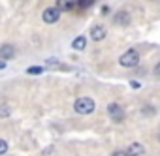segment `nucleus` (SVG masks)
<instances>
[{
	"label": "nucleus",
	"mask_w": 160,
	"mask_h": 156,
	"mask_svg": "<svg viewBox=\"0 0 160 156\" xmlns=\"http://www.w3.org/2000/svg\"><path fill=\"white\" fill-rule=\"evenodd\" d=\"M73 109L79 115H91L94 111V100L92 98H77L73 102Z\"/></svg>",
	"instance_id": "f257e3e1"
},
{
	"label": "nucleus",
	"mask_w": 160,
	"mask_h": 156,
	"mask_svg": "<svg viewBox=\"0 0 160 156\" xmlns=\"http://www.w3.org/2000/svg\"><path fill=\"white\" fill-rule=\"evenodd\" d=\"M119 62L124 68H136L139 64V53L136 49H128L126 53H122V56L119 58Z\"/></svg>",
	"instance_id": "f03ea898"
},
{
	"label": "nucleus",
	"mask_w": 160,
	"mask_h": 156,
	"mask_svg": "<svg viewBox=\"0 0 160 156\" xmlns=\"http://www.w3.org/2000/svg\"><path fill=\"white\" fill-rule=\"evenodd\" d=\"M108 113H109L111 120H115V122H121L124 119V111H122V107L119 104H109L108 105Z\"/></svg>",
	"instance_id": "7ed1b4c3"
},
{
	"label": "nucleus",
	"mask_w": 160,
	"mask_h": 156,
	"mask_svg": "<svg viewBox=\"0 0 160 156\" xmlns=\"http://www.w3.org/2000/svg\"><path fill=\"white\" fill-rule=\"evenodd\" d=\"M42 17H43V21H45L47 25H53V23H57V21L60 19V12H58L57 8H47V10L42 13Z\"/></svg>",
	"instance_id": "20e7f679"
},
{
	"label": "nucleus",
	"mask_w": 160,
	"mask_h": 156,
	"mask_svg": "<svg viewBox=\"0 0 160 156\" xmlns=\"http://www.w3.org/2000/svg\"><path fill=\"white\" fill-rule=\"evenodd\" d=\"M113 21H115V25H119V27H126V25H130L132 17H130V13H128L126 10H121V12H117V13L113 15Z\"/></svg>",
	"instance_id": "39448f33"
},
{
	"label": "nucleus",
	"mask_w": 160,
	"mask_h": 156,
	"mask_svg": "<svg viewBox=\"0 0 160 156\" xmlns=\"http://www.w3.org/2000/svg\"><path fill=\"white\" fill-rule=\"evenodd\" d=\"M15 56V47L13 45H10V43H6V45H2L0 47V60H10V58H13Z\"/></svg>",
	"instance_id": "423d86ee"
},
{
	"label": "nucleus",
	"mask_w": 160,
	"mask_h": 156,
	"mask_svg": "<svg viewBox=\"0 0 160 156\" xmlns=\"http://www.w3.org/2000/svg\"><path fill=\"white\" fill-rule=\"evenodd\" d=\"M124 152H126V156H143L145 154V147L141 143H132Z\"/></svg>",
	"instance_id": "0eeeda50"
},
{
	"label": "nucleus",
	"mask_w": 160,
	"mask_h": 156,
	"mask_svg": "<svg viewBox=\"0 0 160 156\" xmlns=\"http://www.w3.org/2000/svg\"><path fill=\"white\" fill-rule=\"evenodd\" d=\"M91 38H92L94 41H102V40L106 38V27H104V25H96V27H92V30H91Z\"/></svg>",
	"instance_id": "6e6552de"
},
{
	"label": "nucleus",
	"mask_w": 160,
	"mask_h": 156,
	"mask_svg": "<svg viewBox=\"0 0 160 156\" xmlns=\"http://www.w3.org/2000/svg\"><path fill=\"white\" fill-rule=\"evenodd\" d=\"M58 12H72L75 8V0H57V6Z\"/></svg>",
	"instance_id": "1a4fd4ad"
},
{
	"label": "nucleus",
	"mask_w": 160,
	"mask_h": 156,
	"mask_svg": "<svg viewBox=\"0 0 160 156\" xmlns=\"http://www.w3.org/2000/svg\"><path fill=\"white\" fill-rule=\"evenodd\" d=\"M72 47H73L75 51H81V49H85V47H87V38H85V36H77V38L72 41Z\"/></svg>",
	"instance_id": "9d476101"
},
{
	"label": "nucleus",
	"mask_w": 160,
	"mask_h": 156,
	"mask_svg": "<svg viewBox=\"0 0 160 156\" xmlns=\"http://www.w3.org/2000/svg\"><path fill=\"white\" fill-rule=\"evenodd\" d=\"M94 2H96V0H77L75 4H77L79 8H81V10H87V8H91Z\"/></svg>",
	"instance_id": "9b49d317"
},
{
	"label": "nucleus",
	"mask_w": 160,
	"mask_h": 156,
	"mask_svg": "<svg viewBox=\"0 0 160 156\" xmlns=\"http://www.w3.org/2000/svg\"><path fill=\"white\" fill-rule=\"evenodd\" d=\"M27 73H28V75H42V73H43V68H42V66H30V68L27 70Z\"/></svg>",
	"instance_id": "f8f14e48"
},
{
	"label": "nucleus",
	"mask_w": 160,
	"mask_h": 156,
	"mask_svg": "<svg viewBox=\"0 0 160 156\" xmlns=\"http://www.w3.org/2000/svg\"><path fill=\"white\" fill-rule=\"evenodd\" d=\"M6 152H8V143H6L4 139H0V156L6 154Z\"/></svg>",
	"instance_id": "ddd939ff"
},
{
	"label": "nucleus",
	"mask_w": 160,
	"mask_h": 156,
	"mask_svg": "<svg viewBox=\"0 0 160 156\" xmlns=\"http://www.w3.org/2000/svg\"><path fill=\"white\" fill-rule=\"evenodd\" d=\"M8 115H10V107H8V105H2V107H0V117L4 119V117H8Z\"/></svg>",
	"instance_id": "4468645a"
},
{
	"label": "nucleus",
	"mask_w": 160,
	"mask_h": 156,
	"mask_svg": "<svg viewBox=\"0 0 160 156\" xmlns=\"http://www.w3.org/2000/svg\"><path fill=\"white\" fill-rule=\"evenodd\" d=\"M57 154V150H55V147H51V149H47L45 152H43V156H55Z\"/></svg>",
	"instance_id": "2eb2a0df"
},
{
	"label": "nucleus",
	"mask_w": 160,
	"mask_h": 156,
	"mask_svg": "<svg viewBox=\"0 0 160 156\" xmlns=\"http://www.w3.org/2000/svg\"><path fill=\"white\" fill-rule=\"evenodd\" d=\"M145 113L152 115V113H154V109H152V107H143V115H145Z\"/></svg>",
	"instance_id": "dca6fc26"
},
{
	"label": "nucleus",
	"mask_w": 160,
	"mask_h": 156,
	"mask_svg": "<svg viewBox=\"0 0 160 156\" xmlns=\"http://www.w3.org/2000/svg\"><path fill=\"white\" fill-rule=\"evenodd\" d=\"M111 156H126V152H124V150H115Z\"/></svg>",
	"instance_id": "f3484780"
},
{
	"label": "nucleus",
	"mask_w": 160,
	"mask_h": 156,
	"mask_svg": "<svg viewBox=\"0 0 160 156\" xmlns=\"http://www.w3.org/2000/svg\"><path fill=\"white\" fill-rule=\"evenodd\" d=\"M130 87H132V89H139V83H138V81H132Z\"/></svg>",
	"instance_id": "a211bd4d"
},
{
	"label": "nucleus",
	"mask_w": 160,
	"mask_h": 156,
	"mask_svg": "<svg viewBox=\"0 0 160 156\" xmlns=\"http://www.w3.org/2000/svg\"><path fill=\"white\" fill-rule=\"evenodd\" d=\"M102 13H104V15H108V13H109V8H108V6H104V8H102Z\"/></svg>",
	"instance_id": "6ab92c4d"
},
{
	"label": "nucleus",
	"mask_w": 160,
	"mask_h": 156,
	"mask_svg": "<svg viewBox=\"0 0 160 156\" xmlns=\"http://www.w3.org/2000/svg\"><path fill=\"white\" fill-rule=\"evenodd\" d=\"M4 68H6V62H4V60H0V70H4Z\"/></svg>",
	"instance_id": "aec40b11"
}]
</instances>
